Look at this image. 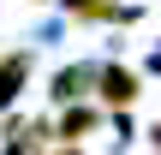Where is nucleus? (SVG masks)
I'll return each instance as SVG.
<instances>
[{
  "instance_id": "nucleus-2",
  "label": "nucleus",
  "mask_w": 161,
  "mask_h": 155,
  "mask_svg": "<svg viewBox=\"0 0 161 155\" xmlns=\"http://www.w3.org/2000/svg\"><path fill=\"white\" fill-rule=\"evenodd\" d=\"M96 119H102L96 108H66V113H60V125H54V137H60V143H78L84 131H96Z\"/></svg>"
},
{
  "instance_id": "nucleus-6",
  "label": "nucleus",
  "mask_w": 161,
  "mask_h": 155,
  "mask_svg": "<svg viewBox=\"0 0 161 155\" xmlns=\"http://www.w3.org/2000/svg\"><path fill=\"white\" fill-rule=\"evenodd\" d=\"M149 143H155V155H161V119H155V125H149Z\"/></svg>"
},
{
  "instance_id": "nucleus-7",
  "label": "nucleus",
  "mask_w": 161,
  "mask_h": 155,
  "mask_svg": "<svg viewBox=\"0 0 161 155\" xmlns=\"http://www.w3.org/2000/svg\"><path fill=\"white\" fill-rule=\"evenodd\" d=\"M48 155H78V143H60V149H48Z\"/></svg>"
},
{
  "instance_id": "nucleus-3",
  "label": "nucleus",
  "mask_w": 161,
  "mask_h": 155,
  "mask_svg": "<svg viewBox=\"0 0 161 155\" xmlns=\"http://www.w3.org/2000/svg\"><path fill=\"white\" fill-rule=\"evenodd\" d=\"M24 78H30V60H24V54H6V60H0V108L24 90Z\"/></svg>"
},
{
  "instance_id": "nucleus-4",
  "label": "nucleus",
  "mask_w": 161,
  "mask_h": 155,
  "mask_svg": "<svg viewBox=\"0 0 161 155\" xmlns=\"http://www.w3.org/2000/svg\"><path fill=\"white\" fill-rule=\"evenodd\" d=\"M66 12H72V18H84V24H108V18H131V12H119L114 0H66Z\"/></svg>"
},
{
  "instance_id": "nucleus-1",
  "label": "nucleus",
  "mask_w": 161,
  "mask_h": 155,
  "mask_svg": "<svg viewBox=\"0 0 161 155\" xmlns=\"http://www.w3.org/2000/svg\"><path fill=\"white\" fill-rule=\"evenodd\" d=\"M96 96H102L108 108H131L143 90H137V72H131V66H108V72H96Z\"/></svg>"
},
{
  "instance_id": "nucleus-5",
  "label": "nucleus",
  "mask_w": 161,
  "mask_h": 155,
  "mask_svg": "<svg viewBox=\"0 0 161 155\" xmlns=\"http://www.w3.org/2000/svg\"><path fill=\"white\" fill-rule=\"evenodd\" d=\"M78 84H84V72H60V78H54V102H60V108L78 102Z\"/></svg>"
}]
</instances>
